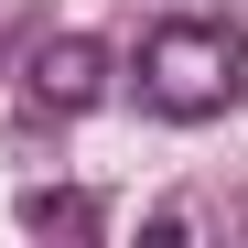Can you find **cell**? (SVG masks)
I'll return each instance as SVG.
<instances>
[{"instance_id": "1", "label": "cell", "mask_w": 248, "mask_h": 248, "mask_svg": "<svg viewBox=\"0 0 248 248\" xmlns=\"http://www.w3.org/2000/svg\"><path fill=\"white\" fill-rule=\"evenodd\" d=\"M248 87V44H237V22H162L151 44H140V97L162 119H227Z\"/></svg>"}, {"instance_id": "2", "label": "cell", "mask_w": 248, "mask_h": 248, "mask_svg": "<svg viewBox=\"0 0 248 248\" xmlns=\"http://www.w3.org/2000/svg\"><path fill=\"white\" fill-rule=\"evenodd\" d=\"M97 87H108V54L87 44V32H54V44L32 54V97H44L54 119H76V108H97Z\"/></svg>"}, {"instance_id": "3", "label": "cell", "mask_w": 248, "mask_h": 248, "mask_svg": "<svg viewBox=\"0 0 248 248\" xmlns=\"http://www.w3.org/2000/svg\"><path fill=\"white\" fill-rule=\"evenodd\" d=\"M22 227H32V237H97V194H76V184H32V194H22Z\"/></svg>"}]
</instances>
